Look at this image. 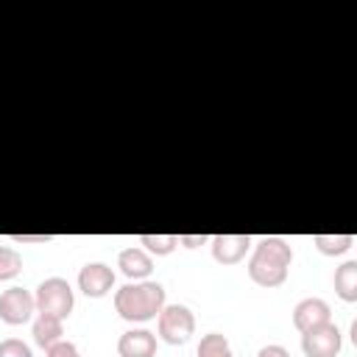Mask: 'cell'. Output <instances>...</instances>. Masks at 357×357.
Instances as JSON below:
<instances>
[{
    "label": "cell",
    "instance_id": "18",
    "mask_svg": "<svg viewBox=\"0 0 357 357\" xmlns=\"http://www.w3.org/2000/svg\"><path fill=\"white\" fill-rule=\"evenodd\" d=\"M0 357H33L31 354V346L17 340V337H6L0 340Z\"/></svg>",
    "mask_w": 357,
    "mask_h": 357
},
{
    "label": "cell",
    "instance_id": "5",
    "mask_svg": "<svg viewBox=\"0 0 357 357\" xmlns=\"http://www.w3.org/2000/svg\"><path fill=\"white\" fill-rule=\"evenodd\" d=\"M340 346H343V337H340V329L332 321L301 335V351L307 357H337Z\"/></svg>",
    "mask_w": 357,
    "mask_h": 357
},
{
    "label": "cell",
    "instance_id": "7",
    "mask_svg": "<svg viewBox=\"0 0 357 357\" xmlns=\"http://www.w3.org/2000/svg\"><path fill=\"white\" fill-rule=\"evenodd\" d=\"M114 287V271L106 262H86L78 271V290L89 298H103Z\"/></svg>",
    "mask_w": 357,
    "mask_h": 357
},
{
    "label": "cell",
    "instance_id": "1",
    "mask_svg": "<svg viewBox=\"0 0 357 357\" xmlns=\"http://www.w3.org/2000/svg\"><path fill=\"white\" fill-rule=\"evenodd\" d=\"M293 262V248L284 237L268 234L254 245L251 262H248V276L259 287H279L287 279Z\"/></svg>",
    "mask_w": 357,
    "mask_h": 357
},
{
    "label": "cell",
    "instance_id": "20",
    "mask_svg": "<svg viewBox=\"0 0 357 357\" xmlns=\"http://www.w3.org/2000/svg\"><path fill=\"white\" fill-rule=\"evenodd\" d=\"M257 357H290V351L284 346H279V343H268V346H262L257 351Z\"/></svg>",
    "mask_w": 357,
    "mask_h": 357
},
{
    "label": "cell",
    "instance_id": "22",
    "mask_svg": "<svg viewBox=\"0 0 357 357\" xmlns=\"http://www.w3.org/2000/svg\"><path fill=\"white\" fill-rule=\"evenodd\" d=\"M14 243H50L53 234H11Z\"/></svg>",
    "mask_w": 357,
    "mask_h": 357
},
{
    "label": "cell",
    "instance_id": "2",
    "mask_svg": "<svg viewBox=\"0 0 357 357\" xmlns=\"http://www.w3.org/2000/svg\"><path fill=\"white\" fill-rule=\"evenodd\" d=\"M165 287L159 282H128L114 293V310L123 321L142 324L162 312Z\"/></svg>",
    "mask_w": 357,
    "mask_h": 357
},
{
    "label": "cell",
    "instance_id": "6",
    "mask_svg": "<svg viewBox=\"0 0 357 357\" xmlns=\"http://www.w3.org/2000/svg\"><path fill=\"white\" fill-rule=\"evenodd\" d=\"M33 310H36V301L25 287H8L0 293V321L3 324L20 326V324L31 321Z\"/></svg>",
    "mask_w": 357,
    "mask_h": 357
},
{
    "label": "cell",
    "instance_id": "10",
    "mask_svg": "<svg viewBox=\"0 0 357 357\" xmlns=\"http://www.w3.org/2000/svg\"><path fill=\"white\" fill-rule=\"evenodd\" d=\"M120 357H153L156 354V337L148 329H128L117 340Z\"/></svg>",
    "mask_w": 357,
    "mask_h": 357
},
{
    "label": "cell",
    "instance_id": "13",
    "mask_svg": "<svg viewBox=\"0 0 357 357\" xmlns=\"http://www.w3.org/2000/svg\"><path fill=\"white\" fill-rule=\"evenodd\" d=\"M335 293L343 301H357V262L349 259L335 271Z\"/></svg>",
    "mask_w": 357,
    "mask_h": 357
},
{
    "label": "cell",
    "instance_id": "19",
    "mask_svg": "<svg viewBox=\"0 0 357 357\" xmlns=\"http://www.w3.org/2000/svg\"><path fill=\"white\" fill-rule=\"evenodd\" d=\"M45 351H47V357H81L78 349H75V343H70V340H59V343H53Z\"/></svg>",
    "mask_w": 357,
    "mask_h": 357
},
{
    "label": "cell",
    "instance_id": "14",
    "mask_svg": "<svg viewBox=\"0 0 357 357\" xmlns=\"http://www.w3.org/2000/svg\"><path fill=\"white\" fill-rule=\"evenodd\" d=\"M315 248L326 257H337V254H346L351 245H354V237L351 234H315L312 237Z\"/></svg>",
    "mask_w": 357,
    "mask_h": 357
},
{
    "label": "cell",
    "instance_id": "3",
    "mask_svg": "<svg viewBox=\"0 0 357 357\" xmlns=\"http://www.w3.org/2000/svg\"><path fill=\"white\" fill-rule=\"evenodd\" d=\"M33 301H36V312H39V315H53V318H59V321H64V318L73 312V307H75L73 287H70V282L61 279V276L45 279V282L36 287Z\"/></svg>",
    "mask_w": 357,
    "mask_h": 357
},
{
    "label": "cell",
    "instance_id": "17",
    "mask_svg": "<svg viewBox=\"0 0 357 357\" xmlns=\"http://www.w3.org/2000/svg\"><path fill=\"white\" fill-rule=\"evenodd\" d=\"M20 271H22V257L14 248L0 245V282L3 279H14Z\"/></svg>",
    "mask_w": 357,
    "mask_h": 357
},
{
    "label": "cell",
    "instance_id": "4",
    "mask_svg": "<svg viewBox=\"0 0 357 357\" xmlns=\"http://www.w3.org/2000/svg\"><path fill=\"white\" fill-rule=\"evenodd\" d=\"M156 329L165 343L181 346L195 332V315L187 304H165L162 312L156 315Z\"/></svg>",
    "mask_w": 357,
    "mask_h": 357
},
{
    "label": "cell",
    "instance_id": "11",
    "mask_svg": "<svg viewBox=\"0 0 357 357\" xmlns=\"http://www.w3.org/2000/svg\"><path fill=\"white\" fill-rule=\"evenodd\" d=\"M117 268H120L123 276H128V279H148L151 271H153V259H151L148 251L131 245V248H123V251H120Z\"/></svg>",
    "mask_w": 357,
    "mask_h": 357
},
{
    "label": "cell",
    "instance_id": "16",
    "mask_svg": "<svg viewBox=\"0 0 357 357\" xmlns=\"http://www.w3.org/2000/svg\"><path fill=\"white\" fill-rule=\"evenodd\" d=\"M139 243L156 254V257H167L176 245H178V234H139Z\"/></svg>",
    "mask_w": 357,
    "mask_h": 357
},
{
    "label": "cell",
    "instance_id": "21",
    "mask_svg": "<svg viewBox=\"0 0 357 357\" xmlns=\"http://www.w3.org/2000/svg\"><path fill=\"white\" fill-rule=\"evenodd\" d=\"M206 240H209L206 234H178V245H184V248H198Z\"/></svg>",
    "mask_w": 357,
    "mask_h": 357
},
{
    "label": "cell",
    "instance_id": "12",
    "mask_svg": "<svg viewBox=\"0 0 357 357\" xmlns=\"http://www.w3.org/2000/svg\"><path fill=\"white\" fill-rule=\"evenodd\" d=\"M61 335H64V326H61L59 318H53V315H39V318L33 321V340H36V346L50 349L53 343L61 340Z\"/></svg>",
    "mask_w": 357,
    "mask_h": 357
},
{
    "label": "cell",
    "instance_id": "8",
    "mask_svg": "<svg viewBox=\"0 0 357 357\" xmlns=\"http://www.w3.org/2000/svg\"><path fill=\"white\" fill-rule=\"evenodd\" d=\"M332 321V310L324 298H301L296 307H293V326L304 335L321 324H329Z\"/></svg>",
    "mask_w": 357,
    "mask_h": 357
},
{
    "label": "cell",
    "instance_id": "15",
    "mask_svg": "<svg viewBox=\"0 0 357 357\" xmlns=\"http://www.w3.org/2000/svg\"><path fill=\"white\" fill-rule=\"evenodd\" d=\"M195 354H198V357H234V354H231V346H229V340H226V335H220V332L204 335Z\"/></svg>",
    "mask_w": 357,
    "mask_h": 357
},
{
    "label": "cell",
    "instance_id": "9",
    "mask_svg": "<svg viewBox=\"0 0 357 357\" xmlns=\"http://www.w3.org/2000/svg\"><path fill=\"white\" fill-rule=\"evenodd\" d=\"M209 243H212V257L220 265H237L251 248L248 234H215Z\"/></svg>",
    "mask_w": 357,
    "mask_h": 357
}]
</instances>
